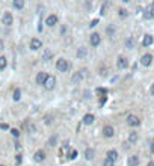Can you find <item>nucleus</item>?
<instances>
[{"instance_id":"obj_37","label":"nucleus","mask_w":154,"mask_h":166,"mask_svg":"<svg viewBox=\"0 0 154 166\" xmlns=\"http://www.w3.org/2000/svg\"><path fill=\"white\" fill-rule=\"evenodd\" d=\"M17 163H18V165L21 163V155H17Z\"/></svg>"},{"instance_id":"obj_2","label":"nucleus","mask_w":154,"mask_h":166,"mask_svg":"<svg viewBox=\"0 0 154 166\" xmlns=\"http://www.w3.org/2000/svg\"><path fill=\"white\" fill-rule=\"evenodd\" d=\"M56 68H58V71L60 72H67L68 71V68H70V63H68V60L67 59H59L58 62H56Z\"/></svg>"},{"instance_id":"obj_27","label":"nucleus","mask_w":154,"mask_h":166,"mask_svg":"<svg viewBox=\"0 0 154 166\" xmlns=\"http://www.w3.org/2000/svg\"><path fill=\"white\" fill-rule=\"evenodd\" d=\"M56 139H58L56 136H51L50 141H48V145H50V146H55V145H56Z\"/></svg>"},{"instance_id":"obj_24","label":"nucleus","mask_w":154,"mask_h":166,"mask_svg":"<svg viewBox=\"0 0 154 166\" xmlns=\"http://www.w3.org/2000/svg\"><path fill=\"white\" fill-rule=\"evenodd\" d=\"M125 47L127 48H133L134 47V39H133V38H129V39H127V41H125Z\"/></svg>"},{"instance_id":"obj_21","label":"nucleus","mask_w":154,"mask_h":166,"mask_svg":"<svg viewBox=\"0 0 154 166\" xmlns=\"http://www.w3.org/2000/svg\"><path fill=\"white\" fill-rule=\"evenodd\" d=\"M14 8H17V9H23L24 8V0H14Z\"/></svg>"},{"instance_id":"obj_35","label":"nucleus","mask_w":154,"mask_h":166,"mask_svg":"<svg viewBox=\"0 0 154 166\" xmlns=\"http://www.w3.org/2000/svg\"><path fill=\"white\" fill-rule=\"evenodd\" d=\"M107 6H109L107 3H104V5L101 6V14H106V8H107Z\"/></svg>"},{"instance_id":"obj_15","label":"nucleus","mask_w":154,"mask_h":166,"mask_svg":"<svg viewBox=\"0 0 154 166\" xmlns=\"http://www.w3.org/2000/svg\"><path fill=\"white\" fill-rule=\"evenodd\" d=\"M94 157H95V151L92 148H88V150L85 151V159H86V160H92Z\"/></svg>"},{"instance_id":"obj_14","label":"nucleus","mask_w":154,"mask_h":166,"mask_svg":"<svg viewBox=\"0 0 154 166\" xmlns=\"http://www.w3.org/2000/svg\"><path fill=\"white\" fill-rule=\"evenodd\" d=\"M46 79H47V72H44V71L38 72V76H36V83H38V85H42V83L46 82Z\"/></svg>"},{"instance_id":"obj_23","label":"nucleus","mask_w":154,"mask_h":166,"mask_svg":"<svg viewBox=\"0 0 154 166\" xmlns=\"http://www.w3.org/2000/svg\"><path fill=\"white\" fill-rule=\"evenodd\" d=\"M6 63H8V60L5 56H0V70H5L6 68Z\"/></svg>"},{"instance_id":"obj_9","label":"nucleus","mask_w":154,"mask_h":166,"mask_svg":"<svg viewBox=\"0 0 154 166\" xmlns=\"http://www.w3.org/2000/svg\"><path fill=\"white\" fill-rule=\"evenodd\" d=\"M44 159H46V153H44V151H36L35 154H33V160L38 162V163L44 162Z\"/></svg>"},{"instance_id":"obj_33","label":"nucleus","mask_w":154,"mask_h":166,"mask_svg":"<svg viewBox=\"0 0 154 166\" xmlns=\"http://www.w3.org/2000/svg\"><path fill=\"white\" fill-rule=\"evenodd\" d=\"M11 133H12V136H14V138H18V136H20V131L15 130V129H12Z\"/></svg>"},{"instance_id":"obj_19","label":"nucleus","mask_w":154,"mask_h":166,"mask_svg":"<svg viewBox=\"0 0 154 166\" xmlns=\"http://www.w3.org/2000/svg\"><path fill=\"white\" fill-rule=\"evenodd\" d=\"M86 55H88V50H86V47H80L79 50H77V58H79V59H83Z\"/></svg>"},{"instance_id":"obj_36","label":"nucleus","mask_w":154,"mask_h":166,"mask_svg":"<svg viewBox=\"0 0 154 166\" xmlns=\"http://www.w3.org/2000/svg\"><path fill=\"white\" fill-rule=\"evenodd\" d=\"M97 24H98V20H92V21H91V24H89V26H91V27H95V26H97Z\"/></svg>"},{"instance_id":"obj_28","label":"nucleus","mask_w":154,"mask_h":166,"mask_svg":"<svg viewBox=\"0 0 154 166\" xmlns=\"http://www.w3.org/2000/svg\"><path fill=\"white\" fill-rule=\"evenodd\" d=\"M103 166H113V162L110 160V159H104V162H103Z\"/></svg>"},{"instance_id":"obj_6","label":"nucleus","mask_w":154,"mask_h":166,"mask_svg":"<svg viewBox=\"0 0 154 166\" xmlns=\"http://www.w3.org/2000/svg\"><path fill=\"white\" fill-rule=\"evenodd\" d=\"M46 24H47V26H50V27H53L55 24H58V15H55V14L48 15L47 18H46Z\"/></svg>"},{"instance_id":"obj_39","label":"nucleus","mask_w":154,"mask_h":166,"mask_svg":"<svg viewBox=\"0 0 154 166\" xmlns=\"http://www.w3.org/2000/svg\"><path fill=\"white\" fill-rule=\"evenodd\" d=\"M151 94L154 95V83H153V86H151Z\"/></svg>"},{"instance_id":"obj_34","label":"nucleus","mask_w":154,"mask_h":166,"mask_svg":"<svg viewBox=\"0 0 154 166\" xmlns=\"http://www.w3.org/2000/svg\"><path fill=\"white\" fill-rule=\"evenodd\" d=\"M76 155H77V151L74 150V151H71V153L68 154V157H70V159H76Z\"/></svg>"},{"instance_id":"obj_41","label":"nucleus","mask_w":154,"mask_h":166,"mask_svg":"<svg viewBox=\"0 0 154 166\" xmlns=\"http://www.w3.org/2000/svg\"><path fill=\"white\" fill-rule=\"evenodd\" d=\"M0 166H5V165H0Z\"/></svg>"},{"instance_id":"obj_17","label":"nucleus","mask_w":154,"mask_h":166,"mask_svg":"<svg viewBox=\"0 0 154 166\" xmlns=\"http://www.w3.org/2000/svg\"><path fill=\"white\" fill-rule=\"evenodd\" d=\"M94 121H95L94 115H91V113H88V115H85V116H83V122H85L86 125H89V124H92Z\"/></svg>"},{"instance_id":"obj_8","label":"nucleus","mask_w":154,"mask_h":166,"mask_svg":"<svg viewBox=\"0 0 154 166\" xmlns=\"http://www.w3.org/2000/svg\"><path fill=\"white\" fill-rule=\"evenodd\" d=\"M117 65H118L119 70H124V68H127L129 67V60L125 59V58H118V62H117Z\"/></svg>"},{"instance_id":"obj_32","label":"nucleus","mask_w":154,"mask_h":166,"mask_svg":"<svg viewBox=\"0 0 154 166\" xmlns=\"http://www.w3.org/2000/svg\"><path fill=\"white\" fill-rule=\"evenodd\" d=\"M148 9H150V14H151V18H154V2L148 6Z\"/></svg>"},{"instance_id":"obj_20","label":"nucleus","mask_w":154,"mask_h":166,"mask_svg":"<svg viewBox=\"0 0 154 166\" xmlns=\"http://www.w3.org/2000/svg\"><path fill=\"white\" fill-rule=\"evenodd\" d=\"M51 58H53V53H51L50 50H46V51L42 53V60H46V62H47V60H50Z\"/></svg>"},{"instance_id":"obj_12","label":"nucleus","mask_w":154,"mask_h":166,"mask_svg":"<svg viewBox=\"0 0 154 166\" xmlns=\"http://www.w3.org/2000/svg\"><path fill=\"white\" fill-rule=\"evenodd\" d=\"M12 21H14V18H12V14H11V12H5V15H3V24H6V26H11Z\"/></svg>"},{"instance_id":"obj_40","label":"nucleus","mask_w":154,"mask_h":166,"mask_svg":"<svg viewBox=\"0 0 154 166\" xmlns=\"http://www.w3.org/2000/svg\"><path fill=\"white\" fill-rule=\"evenodd\" d=\"M147 166H154V162H150V163H148Z\"/></svg>"},{"instance_id":"obj_25","label":"nucleus","mask_w":154,"mask_h":166,"mask_svg":"<svg viewBox=\"0 0 154 166\" xmlns=\"http://www.w3.org/2000/svg\"><path fill=\"white\" fill-rule=\"evenodd\" d=\"M20 98H21V91H20V89H15V91H14V100L18 101Z\"/></svg>"},{"instance_id":"obj_30","label":"nucleus","mask_w":154,"mask_h":166,"mask_svg":"<svg viewBox=\"0 0 154 166\" xmlns=\"http://www.w3.org/2000/svg\"><path fill=\"white\" fill-rule=\"evenodd\" d=\"M143 18H147V20H150V18H151V14H150V9H148V8H147L145 12H143Z\"/></svg>"},{"instance_id":"obj_31","label":"nucleus","mask_w":154,"mask_h":166,"mask_svg":"<svg viewBox=\"0 0 154 166\" xmlns=\"http://www.w3.org/2000/svg\"><path fill=\"white\" fill-rule=\"evenodd\" d=\"M106 32L109 33V35H113V32H115V27H113V26H109V27L106 29Z\"/></svg>"},{"instance_id":"obj_18","label":"nucleus","mask_w":154,"mask_h":166,"mask_svg":"<svg viewBox=\"0 0 154 166\" xmlns=\"http://www.w3.org/2000/svg\"><path fill=\"white\" fill-rule=\"evenodd\" d=\"M138 165H139V157L138 155L129 157V166H138Z\"/></svg>"},{"instance_id":"obj_26","label":"nucleus","mask_w":154,"mask_h":166,"mask_svg":"<svg viewBox=\"0 0 154 166\" xmlns=\"http://www.w3.org/2000/svg\"><path fill=\"white\" fill-rule=\"evenodd\" d=\"M118 15L121 17V18H125V17L129 15V12L125 11V9H119V11H118Z\"/></svg>"},{"instance_id":"obj_22","label":"nucleus","mask_w":154,"mask_h":166,"mask_svg":"<svg viewBox=\"0 0 154 166\" xmlns=\"http://www.w3.org/2000/svg\"><path fill=\"white\" fill-rule=\"evenodd\" d=\"M138 141V133H134V131H131L130 136H129V142L130 143H134Z\"/></svg>"},{"instance_id":"obj_7","label":"nucleus","mask_w":154,"mask_h":166,"mask_svg":"<svg viewBox=\"0 0 154 166\" xmlns=\"http://www.w3.org/2000/svg\"><path fill=\"white\" fill-rule=\"evenodd\" d=\"M151 62H153V56L151 55H143L142 58H141V63H142L143 67H150Z\"/></svg>"},{"instance_id":"obj_3","label":"nucleus","mask_w":154,"mask_h":166,"mask_svg":"<svg viewBox=\"0 0 154 166\" xmlns=\"http://www.w3.org/2000/svg\"><path fill=\"white\" fill-rule=\"evenodd\" d=\"M42 85H44V88H46V89L50 91V89H53V88H55V85H56V79H55L53 76H47L46 82L42 83Z\"/></svg>"},{"instance_id":"obj_5","label":"nucleus","mask_w":154,"mask_h":166,"mask_svg":"<svg viewBox=\"0 0 154 166\" xmlns=\"http://www.w3.org/2000/svg\"><path fill=\"white\" fill-rule=\"evenodd\" d=\"M127 124L131 125V127H136V125L141 124V121H139V118H138L136 115H129V116H127Z\"/></svg>"},{"instance_id":"obj_16","label":"nucleus","mask_w":154,"mask_h":166,"mask_svg":"<svg viewBox=\"0 0 154 166\" xmlns=\"http://www.w3.org/2000/svg\"><path fill=\"white\" fill-rule=\"evenodd\" d=\"M107 159H110V160H112V162L115 163V162L118 160V153H117L115 150H110V151L107 153Z\"/></svg>"},{"instance_id":"obj_1","label":"nucleus","mask_w":154,"mask_h":166,"mask_svg":"<svg viewBox=\"0 0 154 166\" xmlns=\"http://www.w3.org/2000/svg\"><path fill=\"white\" fill-rule=\"evenodd\" d=\"M88 76V70H79L77 72H74L73 74V77H71V82L73 83H79V82H82L83 79Z\"/></svg>"},{"instance_id":"obj_29","label":"nucleus","mask_w":154,"mask_h":166,"mask_svg":"<svg viewBox=\"0 0 154 166\" xmlns=\"http://www.w3.org/2000/svg\"><path fill=\"white\" fill-rule=\"evenodd\" d=\"M51 119H53L51 118V115H46V116H44V122L48 125V124H51Z\"/></svg>"},{"instance_id":"obj_10","label":"nucleus","mask_w":154,"mask_h":166,"mask_svg":"<svg viewBox=\"0 0 154 166\" xmlns=\"http://www.w3.org/2000/svg\"><path fill=\"white\" fill-rule=\"evenodd\" d=\"M103 134H104L106 138H112V136L115 134V130H113V127H112V125H106V127L103 129Z\"/></svg>"},{"instance_id":"obj_11","label":"nucleus","mask_w":154,"mask_h":166,"mask_svg":"<svg viewBox=\"0 0 154 166\" xmlns=\"http://www.w3.org/2000/svg\"><path fill=\"white\" fill-rule=\"evenodd\" d=\"M153 42H154V38L151 35H145L143 36V39H142V46L143 47H150Z\"/></svg>"},{"instance_id":"obj_4","label":"nucleus","mask_w":154,"mask_h":166,"mask_svg":"<svg viewBox=\"0 0 154 166\" xmlns=\"http://www.w3.org/2000/svg\"><path fill=\"white\" fill-rule=\"evenodd\" d=\"M89 42H91V46H92V47L100 46V42H101V36L98 35V33H92V35L89 36Z\"/></svg>"},{"instance_id":"obj_38","label":"nucleus","mask_w":154,"mask_h":166,"mask_svg":"<svg viewBox=\"0 0 154 166\" xmlns=\"http://www.w3.org/2000/svg\"><path fill=\"white\" fill-rule=\"evenodd\" d=\"M2 50H3V41L0 39V51H2Z\"/></svg>"},{"instance_id":"obj_13","label":"nucleus","mask_w":154,"mask_h":166,"mask_svg":"<svg viewBox=\"0 0 154 166\" xmlns=\"http://www.w3.org/2000/svg\"><path fill=\"white\" fill-rule=\"evenodd\" d=\"M42 46V42H41V39H38V38H33L32 41H30V48L32 50H38V48H41Z\"/></svg>"}]
</instances>
